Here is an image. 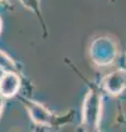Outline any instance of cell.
Wrapping results in <instances>:
<instances>
[{
    "label": "cell",
    "mask_w": 126,
    "mask_h": 132,
    "mask_svg": "<svg viewBox=\"0 0 126 132\" xmlns=\"http://www.w3.org/2000/svg\"><path fill=\"white\" fill-rule=\"evenodd\" d=\"M1 29H2V21H1V19H0V32H1Z\"/></svg>",
    "instance_id": "cell-9"
},
{
    "label": "cell",
    "mask_w": 126,
    "mask_h": 132,
    "mask_svg": "<svg viewBox=\"0 0 126 132\" xmlns=\"http://www.w3.org/2000/svg\"><path fill=\"white\" fill-rule=\"evenodd\" d=\"M91 57L95 64L103 66L111 64L116 59L117 48L113 40L109 38H99L91 44Z\"/></svg>",
    "instance_id": "cell-2"
},
{
    "label": "cell",
    "mask_w": 126,
    "mask_h": 132,
    "mask_svg": "<svg viewBox=\"0 0 126 132\" xmlns=\"http://www.w3.org/2000/svg\"><path fill=\"white\" fill-rule=\"evenodd\" d=\"M21 79L14 72H7L0 78V95L3 98H10L19 92Z\"/></svg>",
    "instance_id": "cell-5"
},
{
    "label": "cell",
    "mask_w": 126,
    "mask_h": 132,
    "mask_svg": "<svg viewBox=\"0 0 126 132\" xmlns=\"http://www.w3.org/2000/svg\"><path fill=\"white\" fill-rule=\"evenodd\" d=\"M27 111L30 113L31 119L36 125L44 127H52L56 121V117L43 105L33 100H24Z\"/></svg>",
    "instance_id": "cell-3"
},
{
    "label": "cell",
    "mask_w": 126,
    "mask_h": 132,
    "mask_svg": "<svg viewBox=\"0 0 126 132\" xmlns=\"http://www.w3.org/2000/svg\"><path fill=\"white\" fill-rule=\"evenodd\" d=\"M98 132H100V131H98Z\"/></svg>",
    "instance_id": "cell-10"
},
{
    "label": "cell",
    "mask_w": 126,
    "mask_h": 132,
    "mask_svg": "<svg viewBox=\"0 0 126 132\" xmlns=\"http://www.w3.org/2000/svg\"><path fill=\"white\" fill-rule=\"evenodd\" d=\"M24 7L29 8L32 11L36 12L41 15V7H40V0H20Z\"/></svg>",
    "instance_id": "cell-7"
},
{
    "label": "cell",
    "mask_w": 126,
    "mask_h": 132,
    "mask_svg": "<svg viewBox=\"0 0 126 132\" xmlns=\"http://www.w3.org/2000/svg\"><path fill=\"white\" fill-rule=\"evenodd\" d=\"M102 113V96L95 88H90L82 105V128L86 132L99 131Z\"/></svg>",
    "instance_id": "cell-1"
},
{
    "label": "cell",
    "mask_w": 126,
    "mask_h": 132,
    "mask_svg": "<svg viewBox=\"0 0 126 132\" xmlns=\"http://www.w3.org/2000/svg\"><path fill=\"white\" fill-rule=\"evenodd\" d=\"M3 107H5V101H3V97L1 96V95H0V114L2 113Z\"/></svg>",
    "instance_id": "cell-8"
},
{
    "label": "cell",
    "mask_w": 126,
    "mask_h": 132,
    "mask_svg": "<svg viewBox=\"0 0 126 132\" xmlns=\"http://www.w3.org/2000/svg\"><path fill=\"white\" fill-rule=\"evenodd\" d=\"M103 86L108 93L112 95H119L126 88V71L119 69L104 78Z\"/></svg>",
    "instance_id": "cell-4"
},
{
    "label": "cell",
    "mask_w": 126,
    "mask_h": 132,
    "mask_svg": "<svg viewBox=\"0 0 126 132\" xmlns=\"http://www.w3.org/2000/svg\"><path fill=\"white\" fill-rule=\"evenodd\" d=\"M0 66L6 69L7 72H13L14 71V64L13 62L10 60V57H8L5 53L0 52Z\"/></svg>",
    "instance_id": "cell-6"
}]
</instances>
